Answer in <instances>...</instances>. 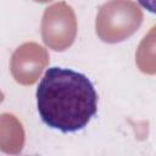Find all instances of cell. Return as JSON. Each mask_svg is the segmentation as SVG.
I'll return each instance as SVG.
<instances>
[{"instance_id": "6da1fadb", "label": "cell", "mask_w": 156, "mask_h": 156, "mask_svg": "<svg viewBox=\"0 0 156 156\" xmlns=\"http://www.w3.org/2000/svg\"><path fill=\"white\" fill-rule=\"evenodd\" d=\"M35 98L41 122L63 134L84 129L98 112L93 82L71 68H48L37 87Z\"/></svg>"}, {"instance_id": "7a4b0ae2", "label": "cell", "mask_w": 156, "mask_h": 156, "mask_svg": "<svg viewBox=\"0 0 156 156\" xmlns=\"http://www.w3.org/2000/svg\"><path fill=\"white\" fill-rule=\"evenodd\" d=\"M141 7L156 15V0H136Z\"/></svg>"}]
</instances>
